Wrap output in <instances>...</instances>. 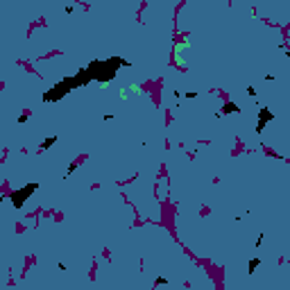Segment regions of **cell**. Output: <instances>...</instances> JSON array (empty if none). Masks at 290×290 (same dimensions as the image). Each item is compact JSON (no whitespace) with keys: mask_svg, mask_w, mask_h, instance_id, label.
<instances>
[{"mask_svg":"<svg viewBox=\"0 0 290 290\" xmlns=\"http://www.w3.org/2000/svg\"><path fill=\"white\" fill-rule=\"evenodd\" d=\"M258 263H261V261H258V258H254V261H249V272H254V270H256V267H258Z\"/></svg>","mask_w":290,"mask_h":290,"instance_id":"7a4b0ae2","label":"cell"},{"mask_svg":"<svg viewBox=\"0 0 290 290\" xmlns=\"http://www.w3.org/2000/svg\"><path fill=\"white\" fill-rule=\"evenodd\" d=\"M234 111H238V107H236V104H231V102H229V104L224 107V113H234Z\"/></svg>","mask_w":290,"mask_h":290,"instance_id":"6da1fadb","label":"cell"}]
</instances>
